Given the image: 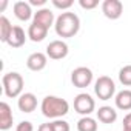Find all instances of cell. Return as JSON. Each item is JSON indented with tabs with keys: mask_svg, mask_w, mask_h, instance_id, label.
<instances>
[{
	"mask_svg": "<svg viewBox=\"0 0 131 131\" xmlns=\"http://www.w3.org/2000/svg\"><path fill=\"white\" fill-rule=\"evenodd\" d=\"M40 111L45 117L48 119H62L63 116H67L70 111V103L57 96H46L42 103H40Z\"/></svg>",
	"mask_w": 131,
	"mask_h": 131,
	"instance_id": "7a4b0ae2",
	"label": "cell"
},
{
	"mask_svg": "<svg viewBox=\"0 0 131 131\" xmlns=\"http://www.w3.org/2000/svg\"><path fill=\"white\" fill-rule=\"evenodd\" d=\"M97 128H99L97 120L93 119L91 116L80 117L77 122V131H97Z\"/></svg>",
	"mask_w": 131,
	"mask_h": 131,
	"instance_id": "ac0fdd59",
	"label": "cell"
},
{
	"mask_svg": "<svg viewBox=\"0 0 131 131\" xmlns=\"http://www.w3.org/2000/svg\"><path fill=\"white\" fill-rule=\"evenodd\" d=\"M114 103L117 110L122 111H129L131 110V90H122L116 94Z\"/></svg>",
	"mask_w": 131,
	"mask_h": 131,
	"instance_id": "9a60e30c",
	"label": "cell"
},
{
	"mask_svg": "<svg viewBox=\"0 0 131 131\" xmlns=\"http://www.w3.org/2000/svg\"><path fill=\"white\" fill-rule=\"evenodd\" d=\"M68 52H70V48H68L67 42H63V40H52L46 46V56L52 60L65 59L68 56Z\"/></svg>",
	"mask_w": 131,
	"mask_h": 131,
	"instance_id": "52a82bcc",
	"label": "cell"
},
{
	"mask_svg": "<svg viewBox=\"0 0 131 131\" xmlns=\"http://www.w3.org/2000/svg\"><path fill=\"white\" fill-rule=\"evenodd\" d=\"M13 28H14V26L11 25V22L8 20V17L0 16V40H2L3 43L8 42V37H9Z\"/></svg>",
	"mask_w": 131,
	"mask_h": 131,
	"instance_id": "d6986e66",
	"label": "cell"
},
{
	"mask_svg": "<svg viewBox=\"0 0 131 131\" xmlns=\"http://www.w3.org/2000/svg\"><path fill=\"white\" fill-rule=\"evenodd\" d=\"M2 83H3V93H5L6 97H9V99H16L17 97L19 99L23 94L25 80H23V77H22L20 73L11 71V73L3 74Z\"/></svg>",
	"mask_w": 131,
	"mask_h": 131,
	"instance_id": "3957f363",
	"label": "cell"
},
{
	"mask_svg": "<svg viewBox=\"0 0 131 131\" xmlns=\"http://www.w3.org/2000/svg\"><path fill=\"white\" fill-rule=\"evenodd\" d=\"M51 123H52V128H54V131H70V129H71L70 123H68L67 120H63V119L52 120Z\"/></svg>",
	"mask_w": 131,
	"mask_h": 131,
	"instance_id": "7402d4cb",
	"label": "cell"
},
{
	"mask_svg": "<svg viewBox=\"0 0 131 131\" xmlns=\"http://www.w3.org/2000/svg\"><path fill=\"white\" fill-rule=\"evenodd\" d=\"M37 131H54V128H52V123L48 122V123H42V125L37 128Z\"/></svg>",
	"mask_w": 131,
	"mask_h": 131,
	"instance_id": "4316f807",
	"label": "cell"
},
{
	"mask_svg": "<svg viewBox=\"0 0 131 131\" xmlns=\"http://www.w3.org/2000/svg\"><path fill=\"white\" fill-rule=\"evenodd\" d=\"M31 6H40V8H45V5H46V0H29L28 2Z\"/></svg>",
	"mask_w": 131,
	"mask_h": 131,
	"instance_id": "484cf974",
	"label": "cell"
},
{
	"mask_svg": "<svg viewBox=\"0 0 131 131\" xmlns=\"http://www.w3.org/2000/svg\"><path fill=\"white\" fill-rule=\"evenodd\" d=\"M73 5H74L73 0H52V6L57 9H62L63 13H67Z\"/></svg>",
	"mask_w": 131,
	"mask_h": 131,
	"instance_id": "44dd1931",
	"label": "cell"
},
{
	"mask_svg": "<svg viewBox=\"0 0 131 131\" xmlns=\"http://www.w3.org/2000/svg\"><path fill=\"white\" fill-rule=\"evenodd\" d=\"M123 131H131V129H123Z\"/></svg>",
	"mask_w": 131,
	"mask_h": 131,
	"instance_id": "f1b7e54d",
	"label": "cell"
},
{
	"mask_svg": "<svg viewBox=\"0 0 131 131\" xmlns=\"http://www.w3.org/2000/svg\"><path fill=\"white\" fill-rule=\"evenodd\" d=\"M96 113H97L99 122H102V123H114V122L117 120V111H116L113 106L103 105V106H100Z\"/></svg>",
	"mask_w": 131,
	"mask_h": 131,
	"instance_id": "e0dca14e",
	"label": "cell"
},
{
	"mask_svg": "<svg viewBox=\"0 0 131 131\" xmlns=\"http://www.w3.org/2000/svg\"><path fill=\"white\" fill-rule=\"evenodd\" d=\"M46 36H48V28H45L42 25H37L34 22L28 26V39L31 42H36V43L42 42V40H45Z\"/></svg>",
	"mask_w": 131,
	"mask_h": 131,
	"instance_id": "2e32d148",
	"label": "cell"
},
{
	"mask_svg": "<svg viewBox=\"0 0 131 131\" xmlns=\"http://www.w3.org/2000/svg\"><path fill=\"white\" fill-rule=\"evenodd\" d=\"M16 131H34V125L29 120H22L20 123H17Z\"/></svg>",
	"mask_w": 131,
	"mask_h": 131,
	"instance_id": "cb8c5ba5",
	"label": "cell"
},
{
	"mask_svg": "<svg viewBox=\"0 0 131 131\" xmlns=\"http://www.w3.org/2000/svg\"><path fill=\"white\" fill-rule=\"evenodd\" d=\"M56 19H57V17H54V13H52L49 8H40V9H37V13H34L32 22L49 29V26H54Z\"/></svg>",
	"mask_w": 131,
	"mask_h": 131,
	"instance_id": "30bf717a",
	"label": "cell"
},
{
	"mask_svg": "<svg viewBox=\"0 0 131 131\" xmlns=\"http://www.w3.org/2000/svg\"><path fill=\"white\" fill-rule=\"evenodd\" d=\"M54 29H56V34L59 37H62V39L74 37L79 32V29H80V19H79L77 14H74L71 11L62 13L56 19Z\"/></svg>",
	"mask_w": 131,
	"mask_h": 131,
	"instance_id": "6da1fadb",
	"label": "cell"
},
{
	"mask_svg": "<svg viewBox=\"0 0 131 131\" xmlns=\"http://www.w3.org/2000/svg\"><path fill=\"white\" fill-rule=\"evenodd\" d=\"M93 71L88 67H77L71 73V82L76 88H86L93 83Z\"/></svg>",
	"mask_w": 131,
	"mask_h": 131,
	"instance_id": "8992f818",
	"label": "cell"
},
{
	"mask_svg": "<svg viewBox=\"0 0 131 131\" xmlns=\"http://www.w3.org/2000/svg\"><path fill=\"white\" fill-rule=\"evenodd\" d=\"M119 82L123 86H131V65H125L119 71Z\"/></svg>",
	"mask_w": 131,
	"mask_h": 131,
	"instance_id": "ffe728a7",
	"label": "cell"
},
{
	"mask_svg": "<svg viewBox=\"0 0 131 131\" xmlns=\"http://www.w3.org/2000/svg\"><path fill=\"white\" fill-rule=\"evenodd\" d=\"M46 63H48V56H46V52H40V51L29 54L28 59H26V67H28V70L36 71V73L45 70Z\"/></svg>",
	"mask_w": 131,
	"mask_h": 131,
	"instance_id": "9c48e42d",
	"label": "cell"
},
{
	"mask_svg": "<svg viewBox=\"0 0 131 131\" xmlns=\"http://www.w3.org/2000/svg\"><path fill=\"white\" fill-rule=\"evenodd\" d=\"M74 110L82 117L90 116L96 110V102H94V99L88 93H80V94H77L74 97Z\"/></svg>",
	"mask_w": 131,
	"mask_h": 131,
	"instance_id": "5b68a950",
	"label": "cell"
},
{
	"mask_svg": "<svg viewBox=\"0 0 131 131\" xmlns=\"http://www.w3.org/2000/svg\"><path fill=\"white\" fill-rule=\"evenodd\" d=\"M79 5L83 9H94L99 5V0H79Z\"/></svg>",
	"mask_w": 131,
	"mask_h": 131,
	"instance_id": "603a6c76",
	"label": "cell"
},
{
	"mask_svg": "<svg viewBox=\"0 0 131 131\" xmlns=\"http://www.w3.org/2000/svg\"><path fill=\"white\" fill-rule=\"evenodd\" d=\"M26 39H28V32H25L22 26H14L13 31H11V34H9V37H8L6 43L11 48H20V46L25 45Z\"/></svg>",
	"mask_w": 131,
	"mask_h": 131,
	"instance_id": "5bb4252c",
	"label": "cell"
},
{
	"mask_svg": "<svg viewBox=\"0 0 131 131\" xmlns=\"http://www.w3.org/2000/svg\"><path fill=\"white\" fill-rule=\"evenodd\" d=\"M123 129H131V113L123 117Z\"/></svg>",
	"mask_w": 131,
	"mask_h": 131,
	"instance_id": "d4e9b609",
	"label": "cell"
},
{
	"mask_svg": "<svg viewBox=\"0 0 131 131\" xmlns=\"http://www.w3.org/2000/svg\"><path fill=\"white\" fill-rule=\"evenodd\" d=\"M94 93L99 97V100H110L116 94V83L108 76H100L94 82Z\"/></svg>",
	"mask_w": 131,
	"mask_h": 131,
	"instance_id": "277c9868",
	"label": "cell"
},
{
	"mask_svg": "<svg viewBox=\"0 0 131 131\" xmlns=\"http://www.w3.org/2000/svg\"><path fill=\"white\" fill-rule=\"evenodd\" d=\"M6 5H8V2H6V0H2V5H0V9L3 11V9L6 8Z\"/></svg>",
	"mask_w": 131,
	"mask_h": 131,
	"instance_id": "83f0119b",
	"label": "cell"
},
{
	"mask_svg": "<svg viewBox=\"0 0 131 131\" xmlns=\"http://www.w3.org/2000/svg\"><path fill=\"white\" fill-rule=\"evenodd\" d=\"M102 13L110 20H117L123 14V3L120 0H105L102 3Z\"/></svg>",
	"mask_w": 131,
	"mask_h": 131,
	"instance_id": "ba28073f",
	"label": "cell"
},
{
	"mask_svg": "<svg viewBox=\"0 0 131 131\" xmlns=\"http://www.w3.org/2000/svg\"><path fill=\"white\" fill-rule=\"evenodd\" d=\"M13 11H14V16L20 20V22H28L29 19L34 17V13H32V6L28 3V2H16L14 6H13Z\"/></svg>",
	"mask_w": 131,
	"mask_h": 131,
	"instance_id": "8fae6325",
	"label": "cell"
},
{
	"mask_svg": "<svg viewBox=\"0 0 131 131\" xmlns=\"http://www.w3.org/2000/svg\"><path fill=\"white\" fill-rule=\"evenodd\" d=\"M13 122H14V116L11 106L6 102H0V129L8 131L13 126Z\"/></svg>",
	"mask_w": 131,
	"mask_h": 131,
	"instance_id": "4fadbf2b",
	"label": "cell"
},
{
	"mask_svg": "<svg viewBox=\"0 0 131 131\" xmlns=\"http://www.w3.org/2000/svg\"><path fill=\"white\" fill-rule=\"evenodd\" d=\"M17 106L22 113H32L37 108V97L34 93H23L17 99Z\"/></svg>",
	"mask_w": 131,
	"mask_h": 131,
	"instance_id": "7c38bea8",
	"label": "cell"
}]
</instances>
